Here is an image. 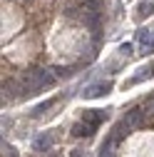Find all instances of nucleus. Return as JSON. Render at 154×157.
I'll return each instance as SVG.
<instances>
[{
	"mask_svg": "<svg viewBox=\"0 0 154 157\" xmlns=\"http://www.w3.org/2000/svg\"><path fill=\"white\" fill-rule=\"evenodd\" d=\"M52 72H55L57 77H67V75H70V67H52Z\"/></svg>",
	"mask_w": 154,
	"mask_h": 157,
	"instance_id": "obj_14",
	"label": "nucleus"
},
{
	"mask_svg": "<svg viewBox=\"0 0 154 157\" xmlns=\"http://www.w3.org/2000/svg\"><path fill=\"white\" fill-rule=\"evenodd\" d=\"M100 3H102V0H85V10H94V13H100Z\"/></svg>",
	"mask_w": 154,
	"mask_h": 157,
	"instance_id": "obj_13",
	"label": "nucleus"
},
{
	"mask_svg": "<svg viewBox=\"0 0 154 157\" xmlns=\"http://www.w3.org/2000/svg\"><path fill=\"white\" fill-rule=\"evenodd\" d=\"M124 120L129 122V127H132V130H139V127H144V125H147L149 115L144 112V107H142V105H134V107H129V110L124 112Z\"/></svg>",
	"mask_w": 154,
	"mask_h": 157,
	"instance_id": "obj_2",
	"label": "nucleus"
},
{
	"mask_svg": "<svg viewBox=\"0 0 154 157\" xmlns=\"http://www.w3.org/2000/svg\"><path fill=\"white\" fill-rule=\"evenodd\" d=\"M55 72L52 67H37V70H30L20 77V87H23V97H30V95H37L45 87H52L55 85Z\"/></svg>",
	"mask_w": 154,
	"mask_h": 157,
	"instance_id": "obj_1",
	"label": "nucleus"
},
{
	"mask_svg": "<svg viewBox=\"0 0 154 157\" xmlns=\"http://www.w3.org/2000/svg\"><path fill=\"white\" fill-rule=\"evenodd\" d=\"M100 157H112V155H100Z\"/></svg>",
	"mask_w": 154,
	"mask_h": 157,
	"instance_id": "obj_16",
	"label": "nucleus"
},
{
	"mask_svg": "<svg viewBox=\"0 0 154 157\" xmlns=\"http://www.w3.org/2000/svg\"><path fill=\"white\" fill-rule=\"evenodd\" d=\"M137 43H139V48H142V55H152V52H154V33L147 30V28L137 30Z\"/></svg>",
	"mask_w": 154,
	"mask_h": 157,
	"instance_id": "obj_3",
	"label": "nucleus"
},
{
	"mask_svg": "<svg viewBox=\"0 0 154 157\" xmlns=\"http://www.w3.org/2000/svg\"><path fill=\"white\" fill-rule=\"evenodd\" d=\"M85 122H90V125H94V127H100L105 120H107V112L105 110H85V117H82Z\"/></svg>",
	"mask_w": 154,
	"mask_h": 157,
	"instance_id": "obj_6",
	"label": "nucleus"
},
{
	"mask_svg": "<svg viewBox=\"0 0 154 157\" xmlns=\"http://www.w3.org/2000/svg\"><path fill=\"white\" fill-rule=\"evenodd\" d=\"M129 132H132V127H129V122H127V120H124V117H122V120H119L117 125H114V130H112V137H114V140H117V142H119V140H122V137H127Z\"/></svg>",
	"mask_w": 154,
	"mask_h": 157,
	"instance_id": "obj_9",
	"label": "nucleus"
},
{
	"mask_svg": "<svg viewBox=\"0 0 154 157\" xmlns=\"http://www.w3.org/2000/svg\"><path fill=\"white\" fill-rule=\"evenodd\" d=\"M142 107H144V112L149 115V117H154V95H149L147 100L142 102Z\"/></svg>",
	"mask_w": 154,
	"mask_h": 157,
	"instance_id": "obj_12",
	"label": "nucleus"
},
{
	"mask_svg": "<svg viewBox=\"0 0 154 157\" xmlns=\"http://www.w3.org/2000/svg\"><path fill=\"white\" fill-rule=\"evenodd\" d=\"M119 52H122L124 57H127V55H132V45H129V43H124V45H119Z\"/></svg>",
	"mask_w": 154,
	"mask_h": 157,
	"instance_id": "obj_15",
	"label": "nucleus"
},
{
	"mask_svg": "<svg viewBox=\"0 0 154 157\" xmlns=\"http://www.w3.org/2000/svg\"><path fill=\"white\" fill-rule=\"evenodd\" d=\"M52 142H55L52 132H42V135H37V137H35L32 150H35V152H47V150L52 147Z\"/></svg>",
	"mask_w": 154,
	"mask_h": 157,
	"instance_id": "obj_4",
	"label": "nucleus"
},
{
	"mask_svg": "<svg viewBox=\"0 0 154 157\" xmlns=\"http://www.w3.org/2000/svg\"><path fill=\"white\" fill-rule=\"evenodd\" d=\"M137 13H139L142 17H149V15L154 13V0H144V3H139V8H137Z\"/></svg>",
	"mask_w": 154,
	"mask_h": 157,
	"instance_id": "obj_10",
	"label": "nucleus"
},
{
	"mask_svg": "<svg viewBox=\"0 0 154 157\" xmlns=\"http://www.w3.org/2000/svg\"><path fill=\"white\" fill-rule=\"evenodd\" d=\"M152 75H154V65H144V67H139V70H137V75H134L127 85H137V82H142V80H149Z\"/></svg>",
	"mask_w": 154,
	"mask_h": 157,
	"instance_id": "obj_8",
	"label": "nucleus"
},
{
	"mask_svg": "<svg viewBox=\"0 0 154 157\" xmlns=\"http://www.w3.org/2000/svg\"><path fill=\"white\" fill-rule=\"evenodd\" d=\"M55 105V100H45V102H40V105H37L35 110H32V117H40V115H45L50 107Z\"/></svg>",
	"mask_w": 154,
	"mask_h": 157,
	"instance_id": "obj_11",
	"label": "nucleus"
},
{
	"mask_svg": "<svg viewBox=\"0 0 154 157\" xmlns=\"http://www.w3.org/2000/svg\"><path fill=\"white\" fill-rule=\"evenodd\" d=\"M112 90V82H97V85H90V87H85V97H90V100H92V97H102V95H107Z\"/></svg>",
	"mask_w": 154,
	"mask_h": 157,
	"instance_id": "obj_5",
	"label": "nucleus"
},
{
	"mask_svg": "<svg viewBox=\"0 0 154 157\" xmlns=\"http://www.w3.org/2000/svg\"><path fill=\"white\" fill-rule=\"evenodd\" d=\"M94 130H97V127H94V125H90V122H85V120L72 125V135H75V137H90Z\"/></svg>",
	"mask_w": 154,
	"mask_h": 157,
	"instance_id": "obj_7",
	"label": "nucleus"
}]
</instances>
